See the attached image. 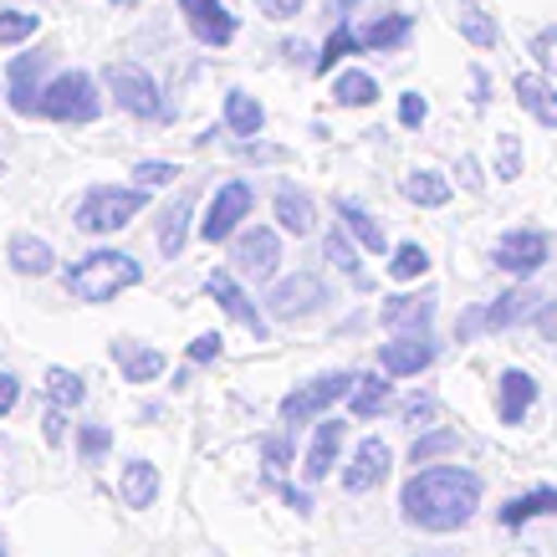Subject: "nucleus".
Segmentation results:
<instances>
[{"instance_id": "11", "label": "nucleus", "mask_w": 557, "mask_h": 557, "mask_svg": "<svg viewBox=\"0 0 557 557\" xmlns=\"http://www.w3.org/2000/svg\"><path fill=\"white\" fill-rule=\"evenodd\" d=\"M491 261L502 271H511V276H532V271L547 261V236H542V231H511V236L496 240Z\"/></svg>"}, {"instance_id": "4", "label": "nucleus", "mask_w": 557, "mask_h": 557, "mask_svg": "<svg viewBox=\"0 0 557 557\" xmlns=\"http://www.w3.org/2000/svg\"><path fill=\"white\" fill-rule=\"evenodd\" d=\"M41 119H57V123H92L102 113V98L87 72H62L41 87V102H36Z\"/></svg>"}, {"instance_id": "48", "label": "nucleus", "mask_w": 557, "mask_h": 557, "mask_svg": "<svg viewBox=\"0 0 557 557\" xmlns=\"http://www.w3.org/2000/svg\"><path fill=\"white\" fill-rule=\"evenodd\" d=\"M302 5H307V0H256V11H261L267 21H292Z\"/></svg>"}, {"instance_id": "34", "label": "nucleus", "mask_w": 557, "mask_h": 557, "mask_svg": "<svg viewBox=\"0 0 557 557\" xmlns=\"http://www.w3.org/2000/svg\"><path fill=\"white\" fill-rule=\"evenodd\" d=\"M456 26H460V36H466L471 47H496V36H502L496 32V21H491L481 5H466V11L456 16Z\"/></svg>"}, {"instance_id": "1", "label": "nucleus", "mask_w": 557, "mask_h": 557, "mask_svg": "<svg viewBox=\"0 0 557 557\" xmlns=\"http://www.w3.org/2000/svg\"><path fill=\"white\" fill-rule=\"evenodd\" d=\"M475 507H481V475L466 471V466L414 471L399 491V511L420 532H456L475 517Z\"/></svg>"}, {"instance_id": "37", "label": "nucleus", "mask_w": 557, "mask_h": 557, "mask_svg": "<svg viewBox=\"0 0 557 557\" xmlns=\"http://www.w3.org/2000/svg\"><path fill=\"white\" fill-rule=\"evenodd\" d=\"M41 16L32 11H0V47H21V41H32Z\"/></svg>"}, {"instance_id": "26", "label": "nucleus", "mask_w": 557, "mask_h": 557, "mask_svg": "<svg viewBox=\"0 0 557 557\" xmlns=\"http://www.w3.org/2000/svg\"><path fill=\"white\" fill-rule=\"evenodd\" d=\"M51 261H57V251L41 236H11V267L21 276H47Z\"/></svg>"}, {"instance_id": "23", "label": "nucleus", "mask_w": 557, "mask_h": 557, "mask_svg": "<svg viewBox=\"0 0 557 557\" xmlns=\"http://www.w3.org/2000/svg\"><path fill=\"white\" fill-rule=\"evenodd\" d=\"M261 123H267V108L251 98V92H225V128L231 134H246V138H256L261 134Z\"/></svg>"}, {"instance_id": "8", "label": "nucleus", "mask_w": 557, "mask_h": 557, "mask_svg": "<svg viewBox=\"0 0 557 557\" xmlns=\"http://www.w3.org/2000/svg\"><path fill=\"white\" fill-rule=\"evenodd\" d=\"M322 302H327V287H322L312 271H297V276H287V282H276V287H271V297H267L271 318H282V322L312 318Z\"/></svg>"}, {"instance_id": "9", "label": "nucleus", "mask_w": 557, "mask_h": 557, "mask_svg": "<svg viewBox=\"0 0 557 557\" xmlns=\"http://www.w3.org/2000/svg\"><path fill=\"white\" fill-rule=\"evenodd\" d=\"M231 261H236L240 276H256V282H267L271 271H276V261H282V240H276V231L256 225V231L236 236V246H231Z\"/></svg>"}, {"instance_id": "24", "label": "nucleus", "mask_w": 557, "mask_h": 557, "mask_svg": "<svg viewBox=\"0 0 557 557\" xmlns=\"http://www.w3.org/2000/svg\"><path fill=\"white\" fill-rule=\"evenodd\" d=\"M399 189H405V200L424 205V210H440V205H450V195H456V189H450V180H445V174H435V170H414Z\"/></svg>"}, {"instance_id": "18", "label": "nucleus", "mask_w": 557, "mask_h": 557, "mask_svg": "<svg viewBox=\"0 0 557 557\" xmlns=\"http://www.w3.org/2000/svg\"><path fill=\"white\" fill-rule=\"evenodd\" d=\"M343 435H348V424H343V420H322L318 424L312 450H307V460H302V475H307V481L333 475V466H338V450H343Z\"/></svg>"}, {"instance_id": "25", "label": "nucleus", "mask_w": 557, "mask_h": 557, "mask_svg": "<svg viewBox=\"0 0 557 557\" xmlns=\"http://www.w3.org/2000/svg\"><path fill=\"white\" fill-rule=\"evenodd\" d=\"M276 220H282V231H292V236H312V231H318V210H312V200L297 195V189H282V195H276Z\"/></svg>"}, {"instance_id": "20", "label": "nucleus", "mask_w": 557, "mask_h": 557, "mask_svg": "<svg viewBox=\"0 0 557 557\" xmlns=\"http://www.w3.org/2000/svg\"><path fill=\"white\" fill-rule=\"evenodd\" d=\"M113 358H119V369L128 384H153L159 373H164V354L159 348H144V343H113Z\"/></svg>"}, {"instance_id": "16", "label": "nucleus", "mask_w": 557, "mask_h": 557, "mask_svg": "<svg viewBox=\"0 0 557 557\" xmlns=\"http://www.w3.org/2000/svg\"><path fill=\"white\" fill-rule=\"evenodd\" d=\"M517 102H522L527 119H537L542 128H557V87L542 77V72H522L517 83H511Z\"/></svg>"}, {"instance_id": "50", "label": "nucleus", "mask_w": 557, "mask_h": 557, "mask_svg": "<svg viewBox=\"0 0 557 557\" xmlns=\"http://www.w3.org/2000/svg\"><path fill=\"white\" fill-rule=\"evenodd\" d=\"M41 435H47L51 445H62V440H67V420H62L57 409H47V420H41Z\"/></svg>"}, {"instance_id": "36", "label": "nucleus", "mask_w": 557, "mask_h": 557, "mask_svg": "<svg viewBox=\"0 0 557 557\" xmlns=\"http://www.w3.org/2000/svg\"><path fill=\"white\" fill-rule=\"evenodd\" d=\"M424 271H430V251L414 246V240H405V246L394 251V261H388V276H399V282H414Z\"/></svg>"}, {"instance_id": "15", "label": "nucleus", "mask_w": 557, "mask_h": 557, "mask_svg": "<svg viewBox=\"0 0 557 557\" xmlns=\"http://www.w3.org/2000/svg\"><path fill=\"white\" fill-rule=\"evenodd\" d=\"M388 460H394V450H388L384 440H363V445L354 450V460H348V471H343V486L348 491H373L388 475Z\"/></svg>"}, {"instance_id": "39", "label": "nucleus", "mask_w": 557, "mask_h": 557, "mask_svg": "<svg viewBox=\"0 0 557 557\" xmlns=\"http://www.w3.org/2000/svg\"><path fill=\"white\" fill-rule=\"evenodd\" d=\"M108 445H113V430H108V424H83V430H77V450H83L87 466H98V460L108 456Z\"/></svg>"}, {"instance_id": "51", "label": "nucleus", "mask_w": 557, "mask_h": 557, "mask_svg": "<svg viewBox=\"0 0 557 557\" xmlns=\"http://www.w3.org/2000/svg\"><path fill=\"white\" fill-rule=\"evenodd\" d=\"M537 327H542V338L557 343V307H553V312H537Z\"/></svg>"}, {"instance_id": "44", "label": "nucleus", "mask_w": 557, "mask_h": 557, "mask_svg": "<svg viewBox=\"0 0 557 557\" xmlns=\"http://www.w3.org/2000/svg\"><path fill=\"white\" fill-rule=\"evenodd\" d=\"M220 354H225V338H220V333H200V338L189 343V363H215Z\"/></svg>"}, {"instance_id": "7", "label": "nucleus", "mask_w": 557, "mask_h": 557, "mask_svg": "<svg viewBox=\"0 0 557 557\" xmlns=\"http://www.w3.org/2000/svg\"><path fill=\"white\" fill-rule=\"evenodd\" d=\"M251 185L246 180H231V185H220L215 189V200H210V210H205V220H200V236L215 246V240H231L236 236V225L246 215H251Z\"/></svg>"}, {"instance_id": "43", "label": "nucleus", "mask_w": 557, "mask_h": 557, "mask_svg": "<svg viewBox=\"0 0 557 557\" xmlns=\"http://www.w3.org/2000/svg\"><path fill=\"white\" fill-rule=\"evenodd\" d=\"M532 57L542 62V72H547V77H557V26H547V32L532 36Z\"/></svg>"}, {"instance_id": "52", "label": "nucleus", "mask_w": 557, "mask_h": 557, "mask_svg": "<svg viewBox=\"0 0 557 557\" xmlns=\"http://www.w3.org/2000/svg\"><path fill=\"white\" fill-rule=\"evenodd\" d=\"M282 496H287V507H297V511H312V502H307L297 486H282Z\"/></svg>"}, {"instance_id": "5", "label": "nucleus", "mask_w": 557, "mask_h": 557, "mask_svg": "<svg viewBox=\"0 0 557 557\" xmlns=\"http://www.w3.org/2000/svg\"><path fill=\"white\" fill-rule=\"evenodd\" d=\"M354 384H358V373H348V369H338V373H318L312 384H302V388H292L287 399H282V420L297 430V424H307V420H318L327 405H338V399H348L354 394Z\"/></svg>"}, {"instance_id": "38", "label": "nucleus", "mask_w": 557, "mask_h": 557, "mask_svg": "<svg viewBox=\"0 0 557 557\" xmlns=\"http://www.w3.org/2000/svg\"><path fill=\"white\" fill-rule=\"evenodd\" d=\"M363 41H358V32H348V21H338V32L327 36V47H322V57H318V72H333V62L338 57H348V51H358Z\"/></svg>"}, {"instance_id": "14", "label": "nucleus", "mask_w": 557, "mask_h": 557, "mask_svg": "<svg viewBox=\"0 0 557 557\" xmlns=\"http://www.w3.org/2000/svg\"><path fill=\"white\" fill-rule=\"evenodd\" d=\"M379 363H384V373H394V379H409V373H420L435 363V343L424 338V333H399L394 343L379 348Z\"/></svg>"}, {"instance_id": "27", "label": "nucleus", "mask_w": 557, "mask_h": 557, "mask_svg": "<svg viewBox=\"0 0 557 557\" xmlns=\"http://www.w3.org/2000/svg\"><path fill=\"white\" fill-rule=\"evenodd\" d=\"M557 517V491L553 486H537V491H527V496H517V502H507L502 507V527H522L532 522V517Z\"/></svg>"}, {"instance_id": "6", "label": "nucleus", "mask_w": 557, "mask_h": 557, "mask_svg": "<svg viewBox=\"0 0 557 557\" xmlns=\"http://www.w3.org/2000/svg\"><path fill=\"white\" fill-rule=\"evenodd\" d=\"M108 92H113V102H119L123 113H134V119H164L159 83H153L144 67H134V62H113V67H108Z\"/></svg>"}, {"instance_id": "31", "label": "nucleus", "mask_w": 557, "mask_h": 557, "mask_svg": "<svg viewBox=\"0 0 557 557\" xmlns=\"http://www.w3.org/2000/svg\"><path fill=\"white\" fill-rule=\"evenodd\" d=\"M388 399H394V388H388V379H379V373H369V379H358V384H354V414H358V420L384 414Z\"/></svg>"}, {"instance_id": "42", "label": "nucleus", "mask_w": 557, "mask_h": 557, "mask_svg": "<svg viewBox=\"0 0 557 557\" xmlns=\"http://www.w3.org/2000/svg\"><path fill=\"white\" fill-rule=\"evenodd\" d=\"M134 180H138V185H170V180H180V164H164V159H144V164H134Z\"/></svg>"}, {"instance_id": "49", "label": "nucleus", "mask_w": 557, "mask_h": 557, "mask_svg": "<svg viewBox=\"0 0 557 557\" xmlns=\"http://www.w3.org/2000/svg\"><path fill=\"white\" fill-rule=\"evenodd\" d=\"M21 405V379L16 373H0V414H11Z\"/></svg>"}, {"instance_id": "47", "label": "nucleus", "mask_w": 557, "mask_h": 557, "mask_svg": "<svg viewBox=\"0 0 557 557\" xmlns=\"http://www.w3.org/2000/svg\"><path fill=\"white\" fill-rule=\"evenodd\" d=\"M261 456L271 460V471H282V466H292V440L287 435H267L261 440Z\"/></svg>"}, {"instance_id": "13", "label": "nucleus", "mask_w": 557, "mask_h": 557, "mask_svg": "<svg viewBox=\"0 0 557 557\" xmlns=\"http://www.w3.org/2000/svg\"><path fill=\"white\" fill-rule=\"evenodd\" d=\"M47 62H51V51H26V57L11 62V72H5V92H11V108H16V113H36Z\"/></svg>"}, {"instance_id": "40", "label": "nucleus", "mask_w": 557, "mask_h": 557, "mask_svg": "<svg viewBox=\"0 0 557 557\" xmlns=\"http://www.w3.org/2000/svg\"><path fill=\"white\" fill-rule=\"evenodd\" d=\"M517 174H522V138L502 134V144H496V180H517Z\"/></svg>"}, {"instance_id": "21", "label": "nucleus", "mask_w": 557, "mask_h": 557, "mask_svg": "<svg viewBox=\"0 0 557 557\" xmlns=\"http://www.w3.org/2000/svg\"><path fill=\"white\" fill-rule=\"evenodd\" d=\"M537 312H542V297L532 287L502 292V297L486 307V327H517L522 318H537Z\"/></svg>"}, {"instance_id": "19", "label": "nucleus", "mask_w": 557, "mask_h": 557, "mask_svg": "<svg viewBox=\"0 0 557 557\" xmlns=\"http://www.w3.org/2000/svg\"><path fill=\"white\" fill-rule=\"evenodd\" d=\"M537 399V384H532V373L522 369H507L502 373V388H496V409H502V424H522L527 409Z\"/></svg>"}, {"instance_id": "12", "label": "nucleus", "mask_w": 557, "mask_h": 557, "mask_svg": "<svg viewBox=\"0 0 557 557\" xmlns=\"http://www.w3.org/2000/svg\"><path fill=\"white\" fill-rule=\"evenodd\" d=\"M180 11H185L195 41H205V47H225L236 36V16L225 11V0H180Z\"/></svg>"}, {"instance_id": "45", "label": "nucleus", "mask_w": 557, "mask_h": 557, "mask_svg": "<svg viewBox=\"0 0 557 557\" xmlns=\"http://www.w3.org/2000/svg\"><path fill=\"white\" fill-rule=\"evenodd\" d=\"M435 414H440V405L430 399V394H414V399L405 405V424H420V430L424 424H435Z\"/></svg>"}, {"instance_id": "35", "label": "nucleus", "mask_w": 557, "mask_h": 557, "mask_svg": "<svg viewBox=\"0 0 557 557\" xmlns=\"http://www.w3.org/2000/svg\"><path fill=\"white\" fill-rule=\"evenodd\" d=\"M456 445H460L456 430H430V435H420L414 445H409V460H414V466H430L435 456H450Z\"/></svg>"}, {"instance_id": "32", "label": "nucleus", "mask_w": 557, "mask_h": 557, "mask_svg": "<svg viewBox=\"0 0 557 557\" xmlns=\"http://www.w3.org/2000/svg\"><path fill=\"white\" fill-rule=\"evenodd\" d=\"M47 399L57 409H72V405H83V399H87V384L72 369H51L47 373Z\"/></svg>"}, {"instance_id": "53", "label": "nucleus", "mask_w": 557, "mask_h": 557, "mask_svg": "<svg viewBox=\"0 0 557 557\" xmlns=\"http://www.w3.org/2000/svg\"><path fill=\"white\" fill-rule=\"evenodd\" d=\"M0 557H5V547H0Z\"/></svg>"}, {"instance_id": "2", "label": "nucleus", "mask_w": 557, "mask_h": 557, "mask_svg": "<svg viewBox=\"0 0 557 557\" xmlns=\"http://www.w3.org/2000/svg\"><path fill=\"white\" fill-rule=\"evenodd\" d=\"M138 282H144V267L123 251H92L67 271V292L77 302H113L119 292L138 287Z\"/></svg>"}, {"instance_id": "41", "label": "nucleus", "mask_w": 557, "mask_h": 557, "mask_svg": "<svg viewBox=\"0 0 557 557\" xmlns=\"http://www.w3.org/2000/svg\"><path fill=\"white\" fill-rule=\"evenodd\" d=\"M327 261H333L338 271H348V276L358 282V251H354V240L343 236V231H333V236H327Z\"/></svg>"}, {"instance_id": "33", "label": "nucleus", "mask_w": 557, "mask_h": 557, "mask_svg": "<svg viewBox=\"0 0 557 557\" xmlns=\"http://www.w3.org/2000/svg\"><path fill=\"white\" fill-rule=\"evenodd\" d=\"M185 236H189V200H180L170 215H164V225H159V251L174 261V256L185 251Z\"/></svg>"}, {"instance_id": "30", "label": "nucleus", "mask_w": 557, "mask_h": 557, "mask_svg": "<svg viewBox=\"0 0 557 557\" xmlns=\"http://www.w3.org/2000/svg\"><path fill=\"white\" fill-rule=\"evenodd\" d=\"M333 98H338L343 108H369V102H379V83H373L369 72L348 67L333 77Z\"/></svg>"}, {"instance_id": "10", "label": "nucleus", "mask_w": 557, "mask_h": 557, "mask_svg": "<svg viewBox=\"0 0 557 557\" xmlns=\"http://www.w3.org/2000/svg\"><path fill=\"white\" fill-rule=\"evenodd\" d=\"M205 292H210V297H215V302L225 307V312H231V318H236L240 327H246V333H256V343L267 338V318H261V307H256L251 297H246V287H240L231 271H210Z\"/></svg>"}, {"instance_id": "29", "label": "nucleus", "mask_w": 557, "mask_h": 557, "mask_svg": "<svg viewBox=\"0 0 557 557\" xmlns=\"http://www.w3.org/2000/svg\"><path fill=\"white\" fill-rule=\"evenodd\" d=\"M338 215H343V225H348V236L358 240V246H369V251H384V225L363 210V205H354V200H338Z\"/></svg>"}, {"instance_id": "3", "label": "nucleus", "mask_w": 557, "mask_h": 557, "mask_svg": "<svg viewBox=\"0 0 557 557\" xmlns=\"http://www.w3.org/2000/svg\"><path fill=\"white\" fill-rule=\"evenodd\" d=\"M144 205H149V195H144V189L98 185V189H87V195H83V205H77L72 225H77V231H87V236H113V231H123V225H128Z\"/></svg>"}, {"instance_id": "28", "label": "nucleus", "mask_w": 557, "mask_h": 557, "mask_svg": "<svg viewBox=\"0 0 557 557\" xmlns=\"http://www.w3.org/2000/svg\"><path fill=\"white\" fill-rule=\"evenodd\" d=\"M409 26H414V21H409V16H373L369 26L358 32V41H363V47H369V51L405 47V41H409Z\"/></svg>"}, {"instance_id": "46", "label": "nucleus", "mask_w": 557, "mask_h": 557, "mask_svg": "<svg viewBox=\"0 0 557 557\" xmlns=\"http://www.w3.org/2000/svg\"><path fill=\"white\" fill-rule=\"evenodd\" d=\"M424 119H430V102H424L420 92H405V98H399V123H405V128H420Z\"/></svg>"}, {"instance_id": "17", "label": "nucleus", "mask_w": 557, "mask_h": 557, "mask_svg": "<svg viewBox=\"0 0 557 557\" xmlns=\"http://www.w3.org/2000/svg\"><path fill=\"white\" fill-rule=\"evenodd\" d=\"M379 318H384V327H394V333H424L430 318H435V292H420V297H388V302L379 307Z\"/></svg>"}, {"instance_id": "22", "label": "nucleus", "mask_w": 557, "mask_h": 557, "mask_svg": "<svg viewBox=\"0 0 557 557\" xmlns=\"http://www.w3.org/2000/svg\"><path fill=\"white\" fill-rule=\"evenodd\" d=\"M123 502L134 511H144V507H153V496H159V471H153V460H128L123 466Z\"/></svg>"}]
</instances>
